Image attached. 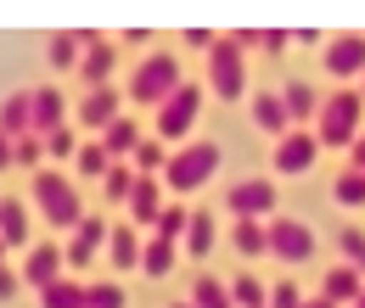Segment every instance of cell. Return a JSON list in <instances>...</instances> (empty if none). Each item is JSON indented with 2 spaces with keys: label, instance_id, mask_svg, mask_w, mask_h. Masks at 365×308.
Segmentation results:
<instances>
[{
  "label": "cell",
  "instance_id": "obj_1",
  "mask_svg": "<svg viewBox=\"0 0 365 308\" xmlns=\"http://www.w3.org/2000/svg\"><path fill=\"white\" fill-rule=\"evenodd\" d=\"M360 134H365V90H331L315 118V140L320 146H354Z\"/></svg>",
  "mask_w": 365,
  "mask_h": 308
},
{
  "label": "cell",
  "instance_id": "obj_2",
  "mask_svg": "<svg viewBox=\"0 0 365 308\" xmlns=\"http://www.w3.org/2000/svg\"><path fill=\"white\" fill-rule=\"evenodd\" d=\"M214 169H225V152H220V140H185L180 152L169 157V169H163V185L185 196V191H202Z\"/></svg>",
  "mask_w": 365,
  "mask_h": 308
},
{
  "label": "cell",
  "instance_id": "obj_3",
  "mask_svg": "<svg viewBox=\"0 0 365 308\" xmlns=\"http://www.w3.org/2000/svg\"><path fill=\"white\" fill-rule=\"evenodd\" d=\"M180 85H185V79H180V62H175L169 51H152L135 73H130V107H152V112H158Z\"/></svg>",
  "mask_w": 365,
  "mask_h": 308
},
{
  "label": "cell",
  "instance_id": "obj_4",
  "mask_svg": "<svg viewBox=\"0 0 365 308\" xmlns=\"http://www.w3.org/2000/svg\"><path fill=\"white\" fill-rule=\"evenodd\" d=\"M34 208H40L56 230H79V224H85V202H79L73 179L56 174V169H40V174H34Z\"/></svg>",
  "mask_w": 365,
  "mask_h": 308
},
{
  "label": "cell",
  "instance_id": "obj_5",
  "mask_svg": "<svg viewBox=\"0 0 365 308\" xmlns=\"http://www.w3.org/2000/svg\"><path fill=\"white\" fill-rule=\"evenodd\" d=\"M208 90H214L220 101H242V95H247V51L230 40V34L208 51Z\"/></svg>",
  "mask_w": 365,
  "mask_h": 308
},
{
  "label": "cell",
  "instance_id": "obj_6",
  "mask_svg": "<svg viewBox=\"0 0 365 308\" xmlns=\"http://www.w3.org/2000/svg\"><path fill=\"white\" fill-rule=\"evenodd\" d=\"M197 107H202V90H197V85H180L169 101H163V107H158V112H152V129H158V140L180 152L185 134H191V124H197Z\"/></svg>",
  "mask_w": 365,
  "mask_h": 308
},
{
  "label": "cell",
  "instance_id": "obj_7",
  "mask_svg": "<svg viewBox=\"0 0 365 308\" xmlns=\"http://www.w3.org/2000/svg\"><path fill=\"white\" fill-rule=\"evenodd\" d=\"M264 230H270V258H281V264H309L315 258V230L298 219H264Z\"/></svg>",
  "mask_w": 365,
  "mask_h": 308
},
{
  "label": "cell",
  "instance_id": "obj_8",
  "mask_svg": "<svg viewBox=\"0 0 365 308\" xmlns=\"http://www.w3.org/2000/svg\"><path fill=\"white\" fill-rule=\"evenodd\" d=\"M275 179H236L225 191V213H236V219H259L264 224V213H275Z\"/></svg>",
  "mask_w": 365,
  "mask_h": 308
},
{
  "label": "cell",
  "instance_id": "obj_9",
  "mask_svg": "<svg viewBox=\"0 0 365 308\" xmlns=\"http://www.w3.org/2000/svg\"><path fill=\"white\" fill-rule=\"evenodd\" d=\"M107 241H113V224L101 219V213H85V224L68 235V269H85V264H96V258H107Z\"/></svg>",
  "mask_w": 365,
  "mask_h": 308
},
{
  "label": "cell",
  "instance_id": "obj_10",
  "mask_svg": "<svg viewBox=\"0 0 365 308\" xmlns=\"http://www.w3.org/2000/svg\"><path fill=\"white\" fill-rule=\"evenodd\" d=\"M320 157L315 129H292L287 140H275V174H309Z\"/></svg>",
  "mask_w": 365,
  "mask_h": 308
},
{
  "label": "cell",
  "instance_id": "obj_11",
  "mask_svg": "<svg viewBox=\"0 0 365 308\" xmlns=\"http://www.w3.org/2000/svg\"><path fill=\"white\" fill-rule=\"evenodd\" d=\"M118 118H124V95H118L113 85H107V90H85V95H79V124H85V129L107 134Z\"/></svg>",
  "mask_w": 365,
  "mask_h": 308
},
{
  "label": "cell",
  "instance_id": "obj_12",
  "mask_svg": "<svg viewBox=\"0 0 365 308\" xmlns=\"http://www.w3.org/2000/svg\"><path fill=\"white\" fill-rule=\"evenodd\" d=\"M326 73L331 79H365V34H337L326 45Z\"/></svg>",
  "mask_w": 365,
  "mask_h": 308
},
{
  "label": "cell",
  "instance_id": "obj_13",
  "mask_svg": "<svg viewBox=\"0 0 365 308\" xmlns=\"http://www.w3.org/2000/svg\"><path fill=\"white\" fill-rule=\"evenodd\" d=\"M62 269H68V253H56V247H34L29 258H23V286H34V292H51L56 280H62Z\"/></svg>",
  "mask_w": 365,
  "mask_h": 308
},
{
  "label": "cell",
  "instance_id": "obj_14",
  "mask_svg": "<svg viewBox=\"0 0 365 308\" xmlns=\"http://www.w3.org/2000/svg\"><path fill=\"white\" fill-rule=\"evenodd\" d=\"M320 297H331L337 308H354L365 297V275L354 264H331V269H326V280H320Z\"/></svg>",
  "mask_w": 365,
  "mask_h": 308
},
{
  "label": "cell",
  "instance_id": "obj_15",
  "mask_svg": "<svg viewBox=\"0 0 365 308\" xmlns=\"http://www.w3.org/2000/svg\"><path fill=\"white\" fill-rule=\"evenodd\" d=\"M113 68H118V45H113V40L85 45V62H79V79H85V90H107V85H113Z\"/></svg>",
  "mask_w": 365,
  "mask_h": 308
},
{
  "label": "cell",
  "instance_id": "obj_16",
  "mask_svg": "<svg viewBox=\"0 0 365 308\" xmlns=\"http://www.w3.org/2000/svg\"><path fill=\"white\" fill-rule=\"evenodd\" d=\"M163 191H169L163 179L140 174L135 196H130V219H135V224H152V230H158V219H163V208H169V202H163Z\"/></svg>",
  "mask_w": 365,
  "mask_h": 308
},
{
  "label": "cell",
  "instance_id": "obj_17",
  "mask_svg": "<svg viewBox=\"0 0 365 308\" xmlns=\"http://www.w3.org/2000/svg\"><path fill=\"white\" fill-rule=\"evenodd\" d=\"M0 134H6V140L34 134V90H23V95H6V101H0Z\"/></svg>",
  "mask_w": 365,
  "mask_h": 308
},
{
  "label": "cell",
  "instance_id": "obj_18",
  "mask_svg": "<svg viewBox=\"0 0 365 308\" xmlns=\"http://www.w3.org/2000/svg\"><path fill=\"white\" fill-rule=\"evenodd\" d=\"M62 118H68V101H62V90H56V85H40V90H34V134L46 140V134L68 129Z\"/></svg>",
  "mask_w": 365,
  "mask_h": 308
},
{
  "label": "cell",
  "instance_id": "obj_19",
  "mask_svg": "<svg viewBox=\"0 0 365 308\" xmlns=\"http://www.w3.org/2000/svg\"><path fill=\"white\" fill-rule=\"evenodd\" d=\"M140 258H146V241H140L130 224H113V241H107V264L118 269V275H130V269H140Z\"/></svg>",
  "mask_w": 365,
  "mask_h": 308
},
{
  "label": "cell",
  "instance_id": "obj_20",
  "mask_svg": "<svg viewBox=\"0 0 365 308\" xmlns=\"http://www.w3.org/2000/svg\"><path fill=\"white\" fill-rule=\"evenodd\" d=\"M253 124H259L264 134H275V140H287V134H292V112H287L281 95L259 90V95H253Z\"/></svg>",
  "mask_w": 365,
  "mask_h": 308
},
{
  "label": "cell",
  "instance_id": "obj_21",
  "mask_svg": "<svg viewBox=\"0 0 365 308\" xmlns=\"http://www.w3.org/2000/svg\"><path fill=\"white\" fill-rule=\"evenodd\" d=\"M281 101H287V112H292V124H304V129L315 124V118H320V107H326V95H320L315 85H304V79H292V85L281 90Z\"/></svg>",
  "mask_w": 365,
  "mask_h": 308
},
{
  "label": "cell",
  "instance_id": "obj_22",
  "mask_svg": "<svg viewBox=\"0 0 365 308\" xmlns=\"http://www.w3.org/2000/svg\"><path fill=\"white\" fill-rule=\"evenodd\" d=\"M230 247H236L242 258H264V253H270V230L259 219H236L230 224Z\"/></svg>",
  "mask_w": 365,
  "mask_h": 308
},
{
  "label": "cell",
  "instance_id": "obj_23",
  "mask_svg": "<svg viewBox=\"0 0 365 308\" xmlns=\"http://www.w3.org/2000/svg\"><path fill=\"white\" fill-rule=\"evenodd\" d=\"M185 258H208L214 253V208H191V230H185Z\"/></svg>",
  "mask_w": 365,
  "mask_h": 308
},
{
  "label": "cell",
  "instance_id": "obj_24",
  "mask_svg": "<svg viewBox=\"0 0 365 308\" xmlns=\"http://www.w3.org/2000/svg\"><path fill=\"white\" fill-rule=\"evenodd\" d=\"M0 241H6V247H23V241H29V202L0 196Z\"/></svg>",
  "mask_w": 365,
  "mask_h": 308
},
{
  "label": "cell",
  "instance_id": "obj_25",
  "mask_svg": "<svg viewBox=\"0 0 365 308\" xmlns=\"http://www.w3.org/2000/svg\"><path fill=\"white\" fill-rule=\"evenodd\" d=\"M140 140H146V134H140V124H130V118H118L113 129L101 134V146H107V152H113L118 163H130V157H135V152H140Z\"/></svg>",
  "mask_w": 365,
  "mask_h": 308
},
{
  "label": "cell",
  "instance_id": "obj_26",
  "mask_svg": "<svg viewBox=\"0 0 365 308\" xmlns=\"http://www.w3.org/2000/svg\"><path fill=\"white\" fill-rule=\"evenodd\" d=\"M46 62H51V68H79V62H85V40H79V28H68V34H51Z\"/></svg>",
  "mask_w": 365,
  "mask_h": 308
},
{
  "label": "cell",
  "instance_id": "obj_27",
  "mask_svg": "<svg viewBox=\"0 0 365 308\" xmlns=\"http://www.w3.org/2000/svg\"><path fill=\"white\" fill-rule=\"evenodd\" d=\"M169 157H175V152H169V146H163V140L152 134V140H140V152L130 157V169H135V174H152V179H163Z\"/></svg>",
  "mask_w": 365,
  "mask_h": 308
},
{
  "label": "cell",
  "instance_id": "obj_28",
  "mask_svg": "<svg viewBox=\"0 0 365 308\" xmlns=\"http://www.w3.org/2000/svg\"><path fill=\"white\" fill-rule=\"evenodd\" d=\"M140 275H146V280H163V275H175V241L152 235V241H146V258H140Z\"/></svg>",
  "mask_w": 365,
  "mask_h": 308
},
{
  "label": "cell",
  "instance_id": "obj_29",
  "mask_svg": "<svg viewBox=\"0 0 365 308\" xmlns=\"http://www.w3.org/2000/svg\"><path fill=\"white\" fill-rule=\"evenodd\" d=\"M73 163H79V169H85V179H107V174H113V169H118V157H113V152H107V146H101V140H85V146H79V157H73Z\"/></svg>",
  "mask_w": 365,
  "mask_h": 308
},
{
  "label": "cell",
  "instance_id": "obj_30",
  "mask_svg": "<svg viewBox=\"0 0 365 308\" xmlns=\"http://www.w3.org/2000/svg\"><path fill=\"white\" fill-rule=\"evenodd\" d=\"M85 292H91V280H56L51 292H40V308H91Z\"/></svg>",
  "mask_w": 365,
  "mask_h": 308
},
{
  "label": "cell",
  "instance_id": "obj_31",
  "mask_svg": "<svg viewBox=\"0 0 365 308\" xmlns=\"http://www.w3.org/2000/svg\"><path fill=\"white\" fill-rule=\"evenodd\" d=\"M191 303H197V308H236V297H230V280L197 275V286H191Z\"/></svg>",
  "mask_w": 365,
  "mask_h": 308
},
{
  "label": "cell",
  "instance_id": "obj_32",
  "mask_svg": "<svg viewBox=\"0 0 365 308\" xmlns=\"http://www.w3.org/2000/svg\"><path fill=\"white\" fill-rule=\"evenodd\" d=\"M331 196H337V208H365V174L360 169H343L331 179Z\"/></svg>",
  "mask_w": 365,
  "mask_h": 308
},
{
  "label": "cell",
  "instance_id": "obj_33",
  "mask_svg": "<svg viewBox=\"0 0 365 308\" xmlns=\"http://www.w3.org/2000/svg\"><path fill=\"white\" fill-rule=\"evenodd\" d=\"M230 297H236V308H270V292H264L259 275H236L230 280Z\"/></svg>",
  "mask_w": 365,
  "mask_h": 308
},
{
  "label": "cell",
  "instance_id": "obj_34",
  "mask_svg": "<svg viewBox=\"0 0 365 308\" xmlns=\"http://www.w3.org/2000/svg\"><path fill=\"white\" fill-rule=\"evenodd\" d=\"M101 185H107V202H130V196H135V185H140V174L130 169V163H118Z\"/></svg>",
  "mask_w": 365,
  "mask_h": 308
},
{
  "label": "cell",
  "instance_id": "obj_35",
  "mask_svg": "<svg viewBox=\"0 0 365 308\" xmlns=\"http://www.w3.org/2000/svg\"><path fill=\"white\" fill-rule=\"evenodd\" d=\"M337 253H343V264H354L365 275V230L343 224V230H337Z\"/></svg>",
  "mask_w": 365,
  "mask_h": 308
},
{
  "label": "cell",
  "instance_id": "obj_36",
  "mask_svg": "<svg viewBox=\"0 0 365 308\" xmlns=\"http://www.w3.org/2000/svg\"><path fill=\"white\" fill-rule=\"evenodd\" d=\"M185 230H191V208L169 202V208H163V219H158V235H163V241H185Z\"/></svg>",
  "mask_w": 365,
  "mask_h": 308
},
{
  "label": "cell",
  "instance_id": "obj_37",
  "mask_svg": "<svg viewBox=\"0 0 365 308\" xmlns=\"http://www.w3.org/2000/svg\"><path fill=\"white\" fill-rule=\"evenodd\" d=\"M85 303H91V308H124L130 297H124V286H118V280H91Z\"/></svg>",
  "mask_w": 365,
  "mask_h": 308
},
{
  "label": "cell",
  "instance_id": "obj_38",
  "mask_svg": "<svg viewBox=\"0 0 365 308\" xmlns=\"http://www.w3.org/2000/svg\"><path fill=\"white\" fill-rule=\"evenodd\" d=\"M79 146H85V140H79L73 124H68V129H56V134H46V157H79Z\"/></svg>",
  "mask_w": 365,
  "mask_h": 308
},
{
  "label": "cell",
  "instance_id": "obj_39",
  "mask_svg": "<svg viewBox=\"0 0 365 308\" xmlns=\"http://www.w3.org/2000/svg\"><path fill=\"white\" fill-rule=\"evenodd\" d=\"M304 303H309V297H304L292 280H275L270 286V308H304Z\"/></svg>",
  "mask_w": 365,
  "mask_h": 308
},
{
  "label": "cell",
  "instance_id": "obj_40",
  "mask_svg": "<svg viewBox=\"0 0 365 308\" xmlns=\"http://www.w3.org/2000/svg\"><path fill=\"white\" fill-rule=\"evenodd\" d=\"M40 157H46V140H40V134H23V140H17V169H34Z\"/></svg>",
  "mask_w": 365,
  "mask_h": 308
},
{
  "label": "cell",
  "instance_id": "obj_41",
  "mask_svg": "<svg viewBox=\"0 0 365 308\" xmlns=\"http://www.w3.org/2000/svg\"><path fill=\"white\" fill-rule=\"evenodd\" d=\"M230 40L242 45V51H264V28H236Z\"/></svg>",
  "mask_w": 365,
  "mask_h": 308
},
{
  "label": "cell",
  "instance_id": "obj_42",
  "mask_svg": "<svg viewBox=\"0 0 365 308\" xmlns=\"http://www.w3.org/2000/svg\"><path fill=\"white\" fill-rule=\"evenodd\" d=\"M17 286H23V275H11V269L0 264V303H11V297H17Z\"/></svg>",
  "mask_w": 365,
  "mask_h": 308
},
{
  "label": "cell",
  "instance_id": "obj_43",
  "mask_svg": "<svg viewBox=\"0 0 365 308\" xmlns=\"http://www.w3.org/2000/svg\"><path fill=\"white\" fill-rule=\"evenodd\" d=\"M287 40H292L287 28H264V56H275V51H287Z\"/></svg>",
  "mask_w": 365,
  "mask_h": 308
},
{
  "label": "cell",
  "instance_id": "obj_44",
  "mask_svg": "<svg viewBox=\"0 0 365 308\" xmlns=\"http://www.w3.org/2000/svg\"><path fill=\"white\" fill-rule=\"evenodd\" d=\"M0 169H17V140L0 134Z\"/></svg>",
  "mask_w": 365,
  "mask_h": 308
},
{
  "label": "cell",
  "instance_id": "obj_45",
  "mask_svg": "<svg viewBox=\"0 0 365 308\" xmlns=\"http://www.w3.org/2000/svg\"><path fill=\"white\" fill-rule=\"evenodd\" d=\"M349 169H360V174H365V134L354 140V146H349Z\"/></svg>",
  "mask_w": 365,
  "mask_h": 308
},
{
  "label": "cell",
  "instance_id": "obj_46",
  "mask_svg": "<svg viewBox=\"0 0 365 308\" xmlns=\"http://www.w3.org/2000/svg\"><path fill=\"white\" fill-rule=\"evenodd\" d=\"M304 308H337V303H331V297H309Z\"/></svg>",
  "mask_w": 365,
  "mask_h": 308
},
{
  "label": "cell",
  "instance_id": "obj_47",
  "mask_svg": "<svg viewBox=\"0 0 365 308\" xmlns=\"http://www.w3.org/2000/svg\"><path fill=\"white\" fill-rule=\"evenodd\" d=\"M6 253H11V247H6V241H0V264H6Z\"/></svg>",
  "mask_w": 365,
  "mask_h": 308
},
{
  "label": "cell",
  "instance_id": "obj_48",
  "mask_svg": "<svg viewBox=\"0 0 365 308\" xmlns=\"http://www.w3.org/2000/svg\"><path fill=\"white\" fill-rule=\"evenodd\" d=\"M169 308H197V303H169Z\"/></svg>",
  "mask_w": 365,
  "mask_h": 308
},
{
  "label": "cell",
  "instance_id": "obj_49",
  "mask_svg": "<svg viewBox=\"0 0 365 308\" xmlns=\"http://www.w3.org/2000/svg\"><path fill=\"white\" fill-rule=\"evenodd\" d=\"M354 308H365V297H360V303H354Z\"/></svg>",
  "mask_w": 365,
  "mask_h": 308
},
{
  "label": "cell",
  "instance_id": "obj_50",
  "mask_svg": "<svg viewBox=\"0 0 365 308\" xmlns=\"http://www.w3.org/2000/svg\"><path fill=\"white\" fill-rule=\"evenodd\" d=\"M360 90H365V85H360Z\"/></svg>",
  "mask_w": 365,
  "mask_h": 308
}]
</instances>
